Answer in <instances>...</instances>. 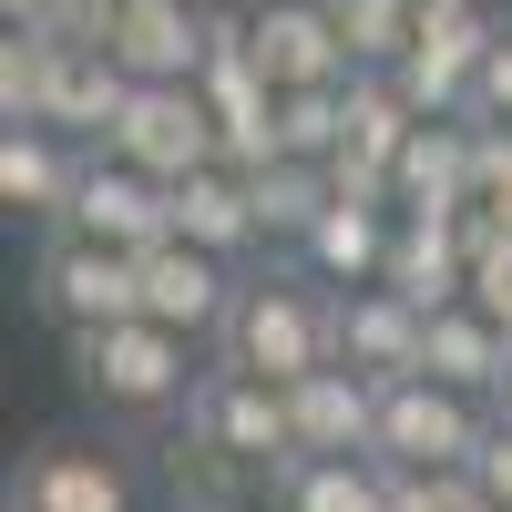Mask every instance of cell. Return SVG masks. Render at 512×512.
<instances>
[{"instance_id":"obj_17","label":"cell","mask_w":512,"mask_h":512,"mask_svg":"<svg viewBox=\"0 0 512 512\" xmlns=\"http://www.w3.org/2000/svg\"><path fill=\"white\" fill-rule=\"evenodd\" d=\"M82 185V144H62L52 123H0V205L31 226H62V205Z\"/></svg>"},{"instance_id":"obj_16","label":"cell","mask_w":512,"mask_h":512,"mask_svg":"<svg viewBox=\"0 0 512 512\" xmlns=\"http://www.w3.org/2000/svg\"><path fill=\"white\" fill-rule=\"evenodd\" d=\"M461 216H472V205H461ZM461 216H400V236H390V277H379V287H400L420 318H441V308L472 297V246H461Z\"/></svg>"},{"instance_id":"obj_2","label":"cell","mask_w":512,"mask_h":512,"mask_svg":"<svg viewBox=\"0 0 512 512\" xmlns=\"http://www.w3.org/2000/svg\"><path fill=\"white\" fill-rule=\"evenodd\" d=\"M123 103H134V72H123L113 52H62V41H41V31L0 41V123H52L62 144L103 154Z\"/></svg>"},{"instance_id":"obj_27","label":"cell","mask_w":512,"mask_h":512,"mask_svg":"<svg viewBox=\"0 0 512 512\" xmlns=\"http://www.w3.org/2000/svg\"><path fill=\"white\" fill-rule=\"evenodd\" d=\"M472 482L492 492V512H512V410H492V431L472 451Z\"/></svg>"},{"instance_id":"obj_28","label":"cell","mask_w":512,"mask_h":512,"mask_svg":"<svg viewBox=\"0 0 512 512\" xmlns=\"http://www.w3.org/2000/svg\"><path fill=\"white\" fill-rule=\"evenodd\" d=\"M472 113H482V123H512V31L492 41V62H482V82H472Z\"/></svg>"},{"instance_id":"obj_30","label":"cell","mask_w":512,"mask_h":512,"mask_svg":"<svg viewBox=\"0 0 512 512\" xmlns=\"http://www.w3.org/2000/svg\"><path fill=\"white\" fill-rule=\"evenodd\" d=\"M492 216H502V226H512V195H502V205H492Z\"/></svg>"},{"instance_id":"obj_4","label":"cell","mask_w":512,"mask_h":512,"mask_svg":"<svg viewBox=\"0 0 512 512\" xmlns=\"http://www.w3.org/2000/svg\"><path fill=\"white\" fill-rule=\"evenodd\" d=\"M185 441H195V461H226V472H246V482H277L287 461H297L287 390H277V379H246V369H216V359H205L195 400H185Z\"/></svg>"},{"instance_id":"obj_9","label":"cell","mask_w":512,"mask_h":512,"mask_svg":"<svg viewBox=\"0 0 512 512\" xmlns=\"http://www.w3.org/2000/svg\"><path fill=\"white\" fill-rule=\"evenodd\" d=\"M62 236H93V246H123V256H144L175 236V216H164V185L134 175V164H113V154H82V185L62 205Z\"/></svg>"},{"instance_id":"obj_21","label":"cell","mask_w":512,"mask_h":512,"mask_svg":"<svg viewBox=\"0 0 512 512\" xmlns=\"http://www.w3.org/2000/svg\"><path fill=\"white\" fill-rule=\"evenodd\" d=\"M267 502L277 512H390V472L379 461H287Z\"/></svg>"},{"instance_id":"obj_20","label":"cell","mask_w":512,"mask_h":512,"mask_svg":"<svg viewBox=\"0 0 512 512\" xmlns=\"http://www.w3.org/2000/svg\"><path fill=\"white\" fill-rule=\"evenodd\" d=\"M390 185H400V216H461V205H472V113L420 123Z\"/></svg>"},{"instance_id":"obj_14","label":"cell","mask_w":512,"mask_h":512,"mask_svg":"<svg viewBox=\"0 0 512 512\" xmlns=\"http://www.w3.org/2000/svg\"><path fill=\"white\" fill-rule=\"evenodd\" d=\"M11 512H134V482H123L113 451L41 441L21 472H11Z\"/></svg>"},{"instance_id":"obj_10","label":"cell","mask_w":512,"mask_h":512,"mask_svg":"<svg viewBox=\"0 0 512 512\" xmlns=\"http://www.w3.org/2000/svg\"><path fill=\"white\" fill-rule=\"evenodd\" d=\"M420 359H431V318H420L400 287L338 297V369H359V379H379V390H400V379H420Z\"/></svg>"},{"instance_id":"obj_22","label":"cell","mask_w":512,"mask_h":512,"mask_svg":"<svg viewBox=\"0 0 512 512\" xmlns=\"http://www.w3.org/2000/svg\"><path fill=\"white\" fill-rule=\"evenodd\" d=\"M246 185H256V236H267V246H308L318 216L338 205L328 164H267V175H246Z\"/></svg>"},{"instance_id":"obj_8","label":"cell","mask_w":512,"mask_h":512,"mask_svg":"<svg viewBox=\"0 0 512 512\" xmlns=\"http://www.w3.org/2000/svg\"><path fill=\"white\" fill-rule=\"evenodd\" d=\"M246 41H256V72H267L277 93H338V82H359L338 0H256Z\"/></svg>"},{"instance_id":"obj_18","label":"cell","mask_w":512,"mask_h":512,"mask_svg":"<svg viewBox=\"0 0 512 512\" xmlns=\"http://www.w3.org/2000/svg\"><path fill=\"white\" fill-rule=\"evenodd\" d=\"M164 216H175V236L185 246H205V256H256L267 236H256V185L236 175V164H205V175H185V185H164Z\"/></svg>"},{"instance_id":"obj_3","label":"cell","mask_w":512,"mask_h":512,"mask_svg":"<svg viewBox=\"0 0 512 512\" xmlns=\"http://www.w3.org/2000/svg\"><path fill=\"white\" fill-rule=\"evenodd\" d=\"M62 359H72V379L93 390L103 410H134V420H154V410H185L195 400V338H175V328H154V318H123V328H82V338H62Z\"/></svg>"},{"instance_id":"obj_11","label":"cell","mask_w":512,"mask_h":512,"mask_svg":"<svg viewBox=\"0 0 512 512\" xmlns=\"http://www.w3.org/2000/svg\"><path fill=\"white\" fill-rule=\"evenodd\" d=\"M226 308H236V267H226V256H205V246H185V236L144 246V318H154V328L216 338Z\"/></svg>"},{"instance_id":"obj_13","label":"cell","mask_w":512,"mask_h":512,"mask_svg":"<svg viewBox=\"0 0 512 512\" xmlns=\"http://www.w3.org/2000/svg\"><path fill=\"white\" fill-rule=\"evenodd\" d=\"M103 52L134 82H195L205 72V0H113Z\"/></svg>"},{"instance_id":"obj_5","label":"cell","mask_w":512,"mask_h":512,"mask_svg":"<svg viewBox=\"0 0 512 512\" xmlns=\"http://www.w3.org/2000/svg\"><path fill=\"white\" fill-rule=\"evenodd\" d=\"M31 297H41V318H52L62 338H82V328H123V318H144V256L52 226V236H41V256H31Z\"/></svg>"},{"instance_id":"obj_26","label":"cell","mask_w":512,"mask_h":512,"mask_svg":"<svg viewBox=\"0 0 512 512\" xmlns=\"http://www.w3.org/2000/svg\"><path fill=\"white\" fill-rule=\"evenodd\" d=\"M390 472V461H379ZM390 512H492V492L472 472H390Z\"/></svg>"},{"instance_id":"obj_15","label":"cell","mask_w":512,"mask_h":512,"mask_svg":"<svg viewBox=\"0 0 512 512\" xmlns=\"http://www.w3.org/2000/svg\"><path fill=\"white\" fill-rule=\"evenodd\" d=\"M390 236H400V205H349V195H338L318 216V236L297 246V267H308L328 297H359V287L390 277Z\"/></svg>"},{"instance_id":"obj_19","label":"cell","mask_w":512,"mask_h":512,"mask_svg":"<svg viewBox=\"0 0 512 512\" xmlns=\"http://www.w3.org/2000/svg\"><path fill=\"white\" fill-rule=\"evenodd\" d=\"M502 369H512V328H492L472 297L431 318V359H420V379H441V390H461V400L502 410Z\"/></svg>"},{"instance_id":"obj_7","label":"cell","mask_w":512,"mask_h":512,"mask_svg":"<svg viewBox=\"0 0 512 512\" xmlns=\"http://www.w3.org/2000/svg\"><path fill=\"white\" fill-rule=\"evenodd\" d=\"M482 431H492L482 400L441 390V379H400V390H379V451L369 461H390V472H472Z\"/></svg>"},{"instance_id":"obj_31","label":"cell","mask_w":512,"mask_h":512,"mask_svg":"<svg viewBox=\"0 0 512 512\" xmlns=\"http://www.w3.org/2000/svg\"><path fill=\"white\" fill-rule=\"evenodd\" d=\"M502 410H512V369H502Z\"/></svg>"},{"instance_id":"obj_23","label":"cell","mask_w":512,"mask_h":512,"mask_svg":"<svg viewBox=\"0 0 512 512\" xmlns=\"http://www.w3.org/2000/svg\"><path fill=\"white\" fill-rule=\"evenodd\" d=\"M349 144V82L338 93H277V154L287 164H338Z\"/></svg>"},{"instance_id":"obj_24","label":"cell","mask_w":512,"mask_h":512,"mask_svg":"<svg viewBox=\"0 0 512 512\" xmlns=\"http://www.w3.org/2000/svg\"><path fill=\"white\" fill-rule=\"evenodd\" d=\"M338 21H349L359 72H400L410 41H420V0H338Z\"/></svg>"},{"instance_id":"obj_1","label":"cell","mask_w":512,"mask_h":512,"mask_svg":"<svg viewBox=\"0 0 512 512\" xmlns=\"http://www.w3.org/2000/svg\"><path fill=\"white\" fill-rule=\"evenodd\" d=\"M216 369H246V379H277V390H297V379L338 369V297L318 277H236V308L216 328Z\"/></svg>"},{"instance_id":"obj_12","label":"cell","mask_w":512,"mask_h":512,"mask_svg":"<svg viewBox=\"0 0 512 512\" xmlns=\"http://www.w3.org/2000/svg\"><path fill=\"white\" fill-rule=\"evenodd\" d=\"M287 431H297V461H369L379 451V379L359 369H318L287 390Z\"/></svg>"},{"instance_id":"obj_25","label":"cell","mask_w":512,"mask_h":512,"mask_svg":"<svg viewBox=\"0 0 512 512\" xmlns=\"http://www.w3.org/2000/svg\"><path fill=\"white\" fill-rule=\"evenodd\" d=\"M461 246H472V308L492 328H512V226L492 205H472V216H461Z\"/></svg>"},{"instance_id":"obj_29","label":"cell","mask_w":512,"mask_h":512,"mask_svg":"<svg viewBox=\"0 0 512 512\" xmlns=\"http://www.w3.org/2000/svg\"><path fill=\"white\" fill-rule=\"evenodd\" d=\"M52 11H62V0H0V21H11V31H41Z\"/></svg>"},{"instance_id":"obj_6","label":"cell","mask_w":512,"mask_h":512,"mask_svg":"<svg viewBox=\"0 0 512 512\" xmlns=\"http://www.w3.org/2000/svg\"><path fill=\"white\" fill-rule=\"evenodd\" d=\"M103 154L134 164V175H154V185H185V175H205V164H226L216 154V113H205L195 82H134V103H123V123L103 134Z\"/></svg>"}]
</instances>
